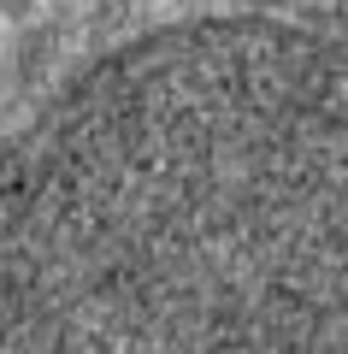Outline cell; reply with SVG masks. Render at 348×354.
Wrapping results in <instances>:
<instances>
[{
	"instance_id": "1",
	"label": "cell",
	"mask_w": 348,
	"mask_h": 354,
	"mask_svg": "<svg viewBox=\"0 0 348 354\" xmlns=\"http://www.w3.org/2000/svg\"><path fill=\"white\" fill-rule=\"evenodd\" d=\"M0 354H348V0H172L0 148Z\"/></svg>"
}]
</instances>
